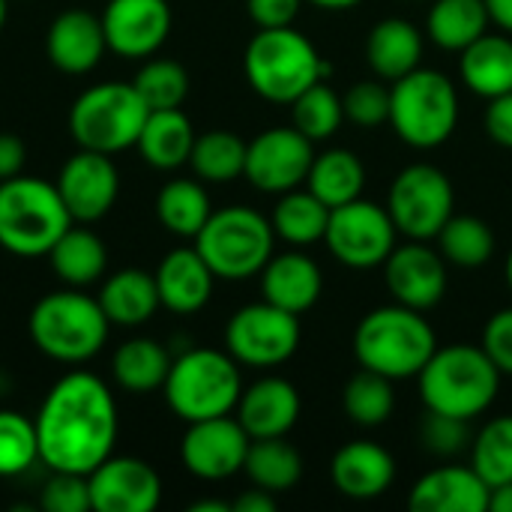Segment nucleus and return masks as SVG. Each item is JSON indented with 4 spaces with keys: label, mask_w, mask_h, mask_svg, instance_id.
<instances>
[{
    "label": "nucleus",
    "mask_w": 512,
    "mask_h": 512,
    "mask_svg": "<svg viewBox=\"0 0 512 512\" xmlns=\"http://www.w3.org/2000/svg\"><path fill=\"white\" fill-rule=\"evenodd\" d=\"M237 366L240 363L228 351H213V348L183 351L177 360H171V372L162 387L168 408L183 423L231 414L243 393V378Z\"/></svg>",
    "instance_id": "obj_7"
},
{
    "label": "nucleus",
    "mask_w": 512,
    "mask_h": 512,
    "mask_svg": "<svg viewBox=\"0 0 512 512\" xmlns=\"http://www.w3.org/2000/svg\"><path fill=\"white\" fill-rule=\"evenodd\" d=\"M39 462L48 471L93 474L111 453L120 432L111 387L93 372L63 375L36 414Z\"/></svg>",
    "instance_id": "obj_1"
},
{
    "label": "nucleus",
    "mask_w": 512,
    "mask_h": 512,
    "mask_svg": "<svg viewBox=\"0 0 512 512\" xmlns=\"http://www.w3.org/2000/svg\"><path fill=\"white\" fill-rule=\"evenodd\" d=\"M492 489L474 468H435L414 483L408 495L411 512H483L489 510Z\"/></svg>",
    "instance_id": "obj_22"
},
{
    "label": "nucleus",
    "mask_w": 512,
    "mask_h": 512,
    "mask_svg": "<svg viewBox=\"0 0 512 512\" xmlns=\"http://www.w3.org/2000/svg\"><path fill=\"white\" fill-rule=\"evenodd\" d=\"M135 90L141 93V99L147 102L150 111H162V108H180L189 96V72L177 63V60H147L135 78H132Z\"/></svg>",
    "instance_id": "obj_42"
},
{
    "label": "nucleus",
    "mask_w": 512,
    "mask_h": 512,
    "mask_svg": "<svg viewBox=\"0 0 512 512\" xmlns=\"http://www.w3.org/2000/svg\"><path fill=\"white\" fill-rule=\"evenodd\" d=\"M51 270L66 288H87L99 282L108 270V249L99 234L90 228H78L75 222L60 234V240L48 252Z\"/></svg>",
    "instance_id": "obj_30"
},
{
    "label": "nucleus",
    "mask_w": 512,
    "mask_h": 512,
    "mask_svg": "<svg viewBox=\"0 0 512 512\" xmlns=\"http://www.w3.org/2000/svg\"><path fill=\"white\" fill-rule=\"evenodd\" d=\"M39 462L36 423L18 411H0V480L27 474Z\"/></svg>",
    "instance_id": "obj_43"
},
{
    "label": "nucleus",
    "mask_w": 512,
    "mask_h": 512,
    "mask_svg": "<svg viewBox=\"0 0 512 512\" xmlns=\"http://www.w3.org/2000/svg\"><path fill=\"white\" fill-rule=\"evenodd\" d=\"M300 315L273 303H252L231 315L225 327V351L240 366L270 369L294 357L300 348Z\"/></svg>",
    "instance_id": "obj_12"
},
{
    "label": "nucleus",
    "mask_w": 512,
    "mask_h": 512,
    "mask_svg": "<svg viewBox=\"0 0 512 512\" xmlns=\"http://www.w3.org/2000/svg\"><path fill=\"white\" fill-rule=\"evenodd\" d=\"M291 114H294V126L309 138V141H324L330 135H336V129L345 120V108L342 99L336 96L333 87H327L324 81H315L312 87H306L294 102H291Z\"/></svg>",
    "instance_id": "obj_41"
},
{
    "label": "nucleus",
    "mask_w": 512,
    "mask_h": 512,
    "mask_svg": "<svg viewBox=\"0 0 512 512\" xmlns=\"http://www.w3.org/2000/svg\"><path fill=\"white\" fill-rule=\"evenodd\" d=\"M366 60L384 81H399L423 60V33L405 18H384L366 39Z\"/></svg>",
    "instance_id": "obj_26"
},
{
    "label": "nucleus",
    "mask_w": 512,
    "mask_h": 512,
    "mask_svg": "<svg viewBox=\"0 0 512 512\" xmlns=\"http://www.w3.org/2000/svg\"><path fill=\"white\" fill-rule=\"evenodd\" d=\"M252 90L279 105H291L306 87L330 75V63L294 27H258L243 54Z\"/></svg>",
    "instance_id": "obj_5"
},
{
    "label": "nucleus",
    "mask_w": 512,
    "mask_h": 512,
    "mask_svg": "<svg viewBox=\"0 0 512 512\" xmlns=\"http://www.w3.org/2000/svg\"><path fill=\"white\" fill-rule=\"evenodd\" d=\"M54 186L72 222H96L114 207L120 192V174L108 153L81 147L75 156L63 162Z\"/></svg>",
    "instance_id": "obj_16"
},
{
    "label": "nucleus",
    "mask_w": 512,
    "mask_h": 512,
    "mask_svg": "<svg viewBox=\"0 0 512 512\" xmlns=\"http://www.w3.org/2000/svg\"><path fill=\"white\" fill-rule=\"evenodd\" d=\"M195 138L198 135L192 129V120L180 108H162L147 114L135 147L141 150L147 165L159 171H174L189 162Z\"/></svg>",
    "instance_id": "obj_28"
},
{
    "label": "nucleus",
    "mask_w": 512,
    "mask_h": 512,
    "mask_svg": "<svg viewBox=\"0 0 512 512\" xmlns=\"http://www.w3.org/2000/svg\"><path fill=\"white\" fill-rule=\"evenodd\" d=\"M72 225L54 183L12 177L0 183V246L15 258H42Z\"/></svg>",
    "instance_id": "obj_6"
},
{
    "label": "nucleus",
    "mask_w": 512,
    "mask_h": 512,
    "mask_svg": "<svg viewBox=\"0 0 512 512\" xmlns=\"http://www.w3.org/2000/svg\"><path fill=\"white\" fill-rule=\"evenodd\" d=\"M90 504L96 512H153L162 501V480L144 459L108 456L87 474Z\"/></svg>",
    "instance_id": "obj_17"
},
{
    "label": "nucleus",
    "mask_w": 512,
    "mask_h": 512,
    "mask_svg": "<svg viewBox=\"0 0 512 512\" xmlns=\"http://www.w3.org/2000/svg\"><path fill=\"white\" fill-rule=\"evenodd\" d=\"M345 117L363 129H375L390 120V90L381 81H357L342 99Z\"/></svg>",
    "instance_id": "obj_44"
},
{
    "label": "nucleus",
    "mask_w": 512,
    "mask_h": 512,
    "mask_svg": "<svg viewBox=\"0 0 512 512\" xmlns=\"http://www.w3.org/2000/svg\"><path fill=\"white\" fill-rule=\"evenodd\" d=\"M45 51L48 60L66 75L93 72L102 63V54L108 51L102 18L87 9L60 12L45 33Z\"/></svg>",
    "instance_id": "obj_20"
},
{
    "label": "nucleus",
    "mask_w": 512,
    "mask_h": 512,
    "mask_svg": "<svg viewBox=\"0 0 512 512\" xmlns=\"http://www.w3.org/2000/svg\"><path fill=\"white\" fill-rule=\"evenodd\" d=\"M333 486L354 501H372L381 498L393 480H396V462L393 456L372 441H354L345 444L330 465Z\"/></svg>",
    "instance_id": "obj_24"
},
{
    "label": "nucleus",
    "mask_w": 512,
    "mask_h": 512,
    "mask_svg": "<svg viewBox=\"0 0 512 512\" xmlns=\"http://www.w3.org/2000/svg\"><path fill=\"white\" fill-rule=\"evenodd\" d=\"M321 288H324L321 270L303 252L273 255L261 270L264 300L294 315H303L306 309H312L321 297Z\"/></svg>",
    "instance_id": "obj_25"
},
{
    "label": "nucleus",
    "mask_w": 512,
    "mask_h": 512,
    "mask_svg": "<svg viewBox=\"0 0 512 512\" xmlns=\"http://www.w3.org/2000/svg\"><path fill=\"white\" fill-rule=\"evenodd\" d=\"M417 378L426 411L468 423L486 414L501 390V372L480 345L438 348Z\"/></svg>",
    "instance_id": "obj_2"
},
{
    "label": "nucleus",
    "mask_w": 512,
    "mask_h": 512,
    "mask_svg": "<svg viewBox=\"0 0 512 512\" xmlns=\"http://www.w3.org/2000/svg\"><path fill=\"white\" fill-rule=\"evenodd\" d=\"M342 402H345V414L357 426L375 429V426L387 423L393 408H396L393 381L372 372V369H363L348 381V387L342 393Z\"/></svg>",
    "instance_id": "obj_40"
},
{
    "label": "nucleus",
    "mask_w": 512,
    "mask_h": 512,
    "mask_svg": "<svg viewBox=\"0 0 512 512\" xmlns=\"http://www.w3.org/2000/svg\"><path fill=\"white\" fill-rule=\"evenodd\" d=\"M273 222L252 207L213 210L195 237V249L216 279L243 282L264 270L273 258Z\"/></svg>",
    "instance_id": "obj_9"
},
{
    "label": "nucleus",
    "mask_w": 512,
    "mask_h": 512,
    "mask_svg": "<svg viewBox=\"0 0 512 512\" xmlns=\"http://www.w3.org/2000/svg\"><path fill=\"white\" fill-rule=\"evenodd\" d=\"M486 132L495 144L501 147H510L512 150V90L510 93H501L495 99H489V108H486Z\"/></svg>",
    "instance_id": "obj_49"
},
{
    "label": "nucleus",
    "mask_w": 512,
    "mask_h": 512,
    "mask_svg": "<svg viewBox=\"0 0 512 512\" xmlns=\"http://www.w3.org/2000/svg\"><path fill=\"white\" fill-rule=\"evenodd\" d=\"M462 81L483 99H495L512 90V36L483 33L477 42L459 51Z\"/></svg>",
    "instance_id": "obj_29"
},
{
    "label": "nucleus",
    "mask_w": 512,
    "mask_h": 512,
    "mask_svg": "<svg viewBox=\"0 0 512 512\" xmlns=\"http://www.w3.org/2000/svg\"><path fill=\"white\" fill-rule=\"evenodd\" d=\"M24 162H27V147L18 135H9V132H0V183L3 180H12L24 171Z\"/></svg>",
    "instance_id": "obj_50"
},
{
    "label": "nucleus",
    "mask_w": 512,
    "mask_h": 512,
    "mask_svg": "<svg viewBox=\"0 0 512 512\" xmlns=\"http://www.w3.org/2000/svg\"><path fill=\"white\" fill-rule=\"evenodd\" d=\"M489 510L512 512V483H507V486H498V489H492V498H489Z\"/></svg>",
    "instance_id": "obj_53"
},
{
    "label": "nucleus",
    "mask_w": 512,
    "mask_h": 512,
    "mask_svg": "<svg viewBox=\"0 0 512 512\" xmlns=\"http://www.w3.org/2000/svg\"><path fill=\"white\" fill-rule=\"evenodd\" d=\"M486 6H489V18L504 33H512V0H486Z\"/></svg>",
    "instance_id": "obj_52"
},
{
    "label": "nucleus",
    "mask_w": 512,
    "mask_h": 512,
    "mask_svg": "<svg viewBox=\"0 0 512 512\" xmlns=\"http://www.w3.org/2000/svg\"><path fill=\"white\" fill-rule=\"evenodd\" d=\"M435 351L438 339L423 312L402 303L369 312L354 330L357 363L390 381L417 378Z\"/></svg>",
    "instance_id": "obj_3"
},
{
    "label": "nucleus",
    "mask_w": 512,
    "mask_h": 512,
    "mask_svg": "<svg viewBox=\"0 0 512 512\" xmlns=\"http://www.w3.org/2000/svg\"><path fill=\"white\" fill-rule=\"evenodd\" d=\"M507 282H510V288H512V252H510V258H507Z\"/></svg>",
    "instance_id": "obj_57"
},
{
    "label": "nucleus",
    "mask_w": 512,
    "mask_h": 512,
    "mask_svg": "<svg viewBox=\"0 0 512 512\" xmlns=\"http://www.w3.org/2000/svg\"><path fill=\"white\" fill-rule=\"evenodd\" d=\"M249 444V432L240 426V420H231V414L198 420L189 423L180 441V462L192 477L219 483L243 471Z\"/></svg>",
    "instance_id": "obj_15"
},
{
    "label": "nucleus",
    "mask_w": 512,
    "mask_h": 512,
    "mask_svg": "<svg viewBox=\"0 0 512 512\" xmlns=\"http://www.w3.org/2000/svg\"><path fill=\"white\" fill-rule=\"evenodd\" d=\"M237 420L249 438H285L300 420V393L285 378H261L240 393Z\"/></svg>",
    "instance_id": "obj_21"
},
{
    "label": "nucleus",
    "mask_w": 512,
    "mask_h": 512,
    "mask_svg": "<svg viewBox=\"0 0 512 512\" xmlns=\"http://www.w3.org/2000/svg\"><path fill=\"white\" fill-rule=\"evenodd\" d=\"M39 507L45 512H87L90 504V486L84 474H66V471H51L48 483L42 486Z\"/></svg>",
    "instance_id": "obj_45"
},
{
    "label": "nucleus",
    "mask_w": 512,
    "mask_h": 512,
    "mask_svg": "<svg viewBox=\"0 0 512 512\" xmlns=\"http://www.w3.org/2000/svg\"><path fill=\"white\" fill-rule=\"evenodd\" d=\"M312 6H321V9H330V12H339V9H351L363 0H309Z\"/></svg>",
    "instance_id": "obj_54"
},
{
    "label": "nucleus",
    "mask_w": 512,
    "mask_h": 512,
    "mask_svg": "<svg viewBox=\"0 0 512 512\" xmlns=\"http://www.w3.org/2000/svg\"><path fill=\"white\" fill-rule=\"evenodd\" d=\"M312 159V141L297 126H276L249 141L243 177L261 192L282 195L306 183Z\"/></svg>",
    "instance_id": "obj_14"
},
{
    "label": "nucleus",
    "mask_w": 512,
    "mask_h": 512,
    "mask_svg": "<svg viewBox=\"0 0 512 512\" xmlns=\"http://www.w3.org/2000/svg\"><path fill=\"white\" fill-rule=\"evenodd\" d=\"M303 0H246L249 18L258 27H291Z\"/></svg>",
    "instance_id": "obj_48"
},
{
    "label": "nucleus",
    "mask_w": 512,
    "mask_h": 512,
    "mask_svg": "<svg viewBox=\"0 0 512 512\" xmlns=\"http://www.w3.org/2000/svg\"><path fill=\"white\" fill-rule=\"evenodd\" d=\"M189 510L192 512H231V504H225V501H198V504H192Z\"/></svg>",
    "instance_id": "obj_55"
},
{
    "label": "nucleus",
    "mask_w": 512,
    "mask_h": 512,
    "mask_svg": "<svg viewBox=\"0 0 512 512\" xmlns=\"http://www.w3.org/2000/svg\"><path fill=\"white\" fill-rule=\"evenodd\" d=\"M453 204L456 192L450 177L429 162H417L399 171L387 195V210L399 234L411 240H435L453 216Z\"/></svg>",
    "instance_id": "obj_11"
},
{
    "label": "nucleus",
    "mask_w": 512,
    "mask_h": 512,
    "mask_svg": "<svg viewBox=\"0 0 512 512\" xmlns=\"http://www.w3.org/2000/svg\"><path fill=\"white\" fill-rule=\"evenodd\" d=\"M99 18L108 51L126 60L156 54L171 33L168 0H108Z\"/></svg>",
    "instance_id": "obj_18"
},
{
    "label": "nucleus",
    "mask_w": 512,
    "mask_h": 512,
    "mask_svg": "<svg viewBox=\"0 0 512 512\" xmlns=\"http://www.w3.org/2000/svg\"><path fill=\"white\" fill-rule=\"evenodd\" d=\"M96 300H99L102 312L108 315V321L117 327H141L162 306L153 273L138 270V267L111 273L102 282V291Z\"/></svg>",
    "instance_id": "obj_27"
},
{
    "label": "nucleus",
    "mask_w": 512,
    "mask_h": 512,
    "mask_svg": "<svg viewBox=\"0 0 512 512\" xmlns=\"http://www.w3.org/2000/svg\"><path fill=\"white\" fill-rule=\"evenodd\" d=\"M210 213H213L210 195L201 186V180L177 177V180H168L156 195V216L177 237L195 240L198 231L207 225Z\"/></svg>",
    "instance_id": "obj_35"
},
{
    "label": "nucleus",
    "mask_w": 512,
    "mask_h": 512,
    "mask_svg": "<svg viewBox=\"0 0 512 512\" xmlns=\"http://www.w3.org/2000/svg\"><path fill=\"white\" fill-rule=\"evenodd\" d=\"M384 279L396 303L426 312L444 300L447 264L441 252L426 246V240H411L390 252L384 261Z\"/></svg>",
    "instance_id": "obj_19"
},
{
    "label": "nucleus",
    "mask_w": 512,
    "mask_h": 512,
    "mask_svg": "<svg viewBox=\"0 0 512 512\" xmlns=\"http://www.w3.org/2000/svg\"><path fill=\"white\" fill-rule=\"evenodd\" d=\"M153 279L159 288V303L174 315H192L204 309L210 303L213 282H216L213 270L207 267V261L195 246L168 252L159 261Z\"/></svg>",
    "instance_id": "obj_23"
},
{
    "label": "nucleus",
    "mask_w": 512,
    "mask_h": 512,
    "mask_svg": "<svg viewBox=\"0 0 512 512\" xmlns=\"http://www.w3.org/2000/svg\"><path fill=\"white\" fill-rule=\"evenodd\" d=\"M306 186L312 195H318L330 210L351 204L357 198H363V186H366V165L360 162L357 153L351 150H327L321 156L312 159Z\"/></svg>",
    "instance_id": "obj_32"
},
{
    "label": "nucleus",
    "mask_w": 512,
    "mask_h": 512,
    "mask_svg": "<svg viewBox=\"0 0 512 512\" xmlns=\"http://www.w3.org/2000/svg\"><path fill=\"white\" fill-rule=\"evenodd\" d=\"M396 234L399 228L387 207L357 198L330 210L324 243L345 267L369 270L390 258V252L396 249Z\"/></svg>",
    "instance_id": "obj_13"
},
{
    "label": "nucleus",
    "mask_w": 512,
    "mask_h": 512,
    "mask_svg": "<svg viewBox=\"0 0 512 512\" xmlns=\"http://www.w3.org/2000/svg\"><path fill=\"white\" fill-rule=\"evenodd\" d=\"M150 108L135 84L105 81L87 87L69 108V132L84 150L120 153L138 144Z\"/></svg>",
    "instance_id": "obj_10"
},
{
    "label": "nucleus",
    "mask_w": 512,
    "mask_h": 512,
    "mask_svg": "<svg viewBox=\"0 0 512 512\" xmlns=\"http://www.w3.org/2000/svg\"><path fill=\"white\" fill-rule=\"evenodd\" d=\"M246 147L240 135L213 129L195 138L189 165L201 183H231L246 171Z\"/></svg>",
    "instance_id": "obj_37"
},
{
    "label": "nucleus",
    "mask_w": 512,
    "mask_h": 512,
    "mask_svg": "<svg viewBox=\"0 0 512 512\" xmlns=\"http://www.w3.org/2000/svg\"><path fill=\"white\" fill-rule=\"evenodd\" d=\"M111 321L102 312L99 300L84 294L81 288H63L45 294L27 321L30 342L39 354L57 363H87L108 342Z\"/></svg>",
    "instance_id": "obj_4"
},
{
    "label": "nucleus",
    "mask_w": 512,
    "mask_h": 512,
    "mask_svg": "<svg viewBox=\"0 0 512 512\" xmlns=\"http://www.w3.org/2000/svg\"><path fill=\"white\" fill-rule=\"evenodd\" d=\"M480 348L489 354V360L498 366L501 375H512V306L495 312L486 321Z\"/></svg>",
    "instance_id": "obj_47"
},
{
    "label": "nucleus",
    "mask_w": 512,
    "mask_h": 512,
    "mask_svg": "<svg viewBox=\"0 0 512 512\" xmlns=\"http://www.w3.org/2000/svg\"><path fill=\"white\" fill-rule=\"evenodd\" d=\"M471 468L489 489L512 483V417L489 420L471 441Z\"/></svg>",
    "instance_id": "obj_38"
},
{
    "label": "nucleus",
    "mask_w": 512,
    "mask_h": 512,
    "mask_svg": "<svg viewBox=\"0 0 512 512\" xmlns=\"http://www.w3.org/2000/svg\"><path fill=\"white\" fill-rule=\"evenodd\" d=\"M444 261L456 267H483L495 252V234L480 216H450L438 234Z\"/></svg>",
    "instance_id": "obj_39"
},
{
    "label": "nucleus",
    "mask_w": 512,
    "mask_h": 512,
    "mask_svg": "<svg viewBox=\"0 0 512 512\" xmlns=\"http://www.w3.org/2000/svg\"><path fill=\"white\" fill-rule=\"evenodd\" d=\"M489 6L486 0H432L426 33L435 45L447 51H462L489 33Z\"/></svg>",
    "instance_id": "obj_33"
},
{
    "label": "nucleus",
    "mask_w": 512,
    "mask_h": 512,
    "mask_svg": "<svg viewBox=\"0 0 512 512\" xmlns=\"http://www.w3.org/2000/svg\"><path fill=\"white\" fill-rule=\"evenodd\" d=\"M243 474L264 492H291L303 477V456L285 438H255L249 444Z\"/></svg>",
    "instance_id": "obj_34"
},
{
    "label": "nucleus",
    "mask_w": 512,
    "mask_h": 512,
    "mask_svg": "<svg viewBox=\"0 0 512 512\" xmlns=\"http://www.w3.org/2000/svg\"><path fill=\"white\" fill-rule=\"evenodd\" d=\"M231 512H276V498L273 492H264L255 486L231 504Z\"/></svg>",
    "instance_id": "obj_51"
},
{
    "label": "nucleus",
    "mask_w": 512,
    "mask_h": 512,
    "mask_svg": "<svg viewBox=\"0 0 512 512\" xmlns=\"http://www.w3.org/2000/svg\"><path fill=\"white\" fill-rule=\"evenodd\" d=\"M390 123L396 135L420 150L441 147L459 123L456 84L438 72L417 66L414 72L393 81L390 90Z\"/></svg>",
    "instance_id": "obj_8"
},
{
    "label": "nucleus",
    "mask_w": 512,
    "mask_h": 512,
    "mask_svg": "<svg viewBox=\"0 0 512 512\" xmlns=\"http://www.w3.org/2000/svg\"><path fill=\"white\" fill-rule=\"evenodd\" d=\"M6 15H9V0H0V30L6 24Z\"/></svg>",
    "instance_id": "obj_56"
},
{
    "label": "nucleus",
    "mask_w": 512,
    "mask_h": 512,
    "mask_svg": "<svg viewBox=\"0 0 512 512\" xmlns=\"http://www.w3.org/2000/svg\"><path fill=\"white\" fill-rule=\"evenodd\" d=\"M171 372V354L147 336L123 342L111 357V378L126 393H153L165 387V378Z\"/></svg>",
    "instance_id": "obj_31"
},
{
    "label": "nucleus",
    "mask_w": 512,
    "mask_h": 512,
    "mask_svg": "<svg viewBox=\"0 0 512 512\" xmlns=\"http://www.w3.org/2000/svg\"><path fill=\"white\" fill-rule=\"evenodd\" d=\"M273 231L291 246H312L324 240L327 222H330V207L312 195L309 189H291L282 192V201L273 210Z\"/></svg>",
    "instance_id": "obj_36"
},
{
    "label": "nucleus",
    "mask_w": 512,
    "mask_h": 512,
    "mask_svg": "<svg viewBox=\"0 0 512 512\" xmlns=\"http://www.w3.org/2000/svg\"><path fill=\"white\" fill-rule=\"evenodd\" d=\"M471 441L474 438L468 432V420H456V417L429 411V417L423 423V444H426L429 453H435V456H456Z\"/></svg>",
    "instance_id": "obj_46"
}]
</instances>
